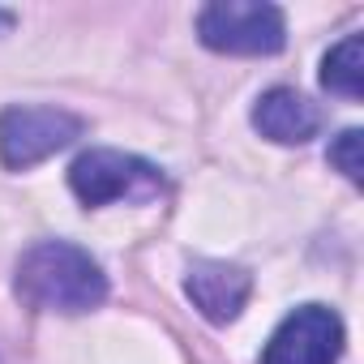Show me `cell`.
I'll list each match as a JSON object with an SVG mask.
<instances>
[{
  "mask_svg": "<svg viewBox=\"0 0 364 364\" xmlns=\"http://www.w3.org/2000/svg\"><path fill=\"white\" fill-rule=\"evenodd\" d=\"M18 296L43 313H90L107 300V274L69 240H39L18 257Z\"/></svg>",
  "mask_w": 364,
  "mask_h": 364,
  "instance_id": "obj_1",
  "label": "cell"
},
{
  "mask_svg": "<svg viewBox=\"0 0 364 364\" xmlns=\"http://www.w3.org/2000/svg\"><path fill=\"white\" fill-rule=\"evenodd\" d=\"M343 317L326 304H300L270 334L262 364H338L343 355Z\"/></svg>",
  "mask_w": 364,
  "mask_h": 364,
  "instance_id": "obj_5",
  "label": "cell"
},
{
  "mask_svg": "<svg viewBox=\"0 0 364 364\" xmlns=\"http://www.w3.org/2000/svg\"><path fill=\"white\" fill-rule=\"evenodd\" d=\"M163 171L124 150H86L69 167V189L82 206H112V202H150L163 193Z\"/></svg>",
  "mask_w": 364,
  "mask_h": 364,
  "instance_id": "obj_3",
  "label": "cell"
},
{
  "mask_svg": "<svg viewBox=\"0 0 364 364\" xmlns=\"http://www.w3.org/2000/svg\"><path fill=\"white\" fill-rule=\"evenodd\" d=\"M86 133V120L65 107H5L0 112V163L26 171Z\"/></svg>",
  "mask_w": 364,
  "mask_h": 364,
  "instance_id": "obj_4",
  "label": "cell"
},
{
  "mask_svg": "<svg viewBox=\"0 0 364 364\" xmlns=\"http://www.w3.org/2000/svg\"><path fill=\"white\" fill-rule=\"evenodd\" d=\"M360 146H364V133H360V129L338 133L334 146H330V163L351 180V185H364V159H360Z\"/></svg>",
  "mask_w": 364,
  "mask_h": 364,
  "instance_id": "obj_9",
  "label": "cell"
},
{
  "mask_svg": "<svg viewBox=\"0 0 364 364\" xmlns=\"http://www.w3.org/2000/svg\"><path fill=\"white\" fill-rule=\"evenodd\" d=\"M321 86L330 95H343V99H360L364 90V39L360 35H347L343 43H334L321 60Z\"/></svg>",
  "mask_w": 364,
  "mask_h": 364,
  "instance_id": "obj_8",
  "label": "cell"
},
{
  "mask_svg": "<svg viewBox=\"0 0 364 364\" xmlns=\"http://www.w3.org/2000/svg\"><path fill=\"white\" fill-rule=\"evenodd\" d=\"M198 39L228 56H274L287 43V18L266 0H215L198 14Z\"/></svg>",
  "mask_w": 364,
  "mask_h": 364,
  "instance_id": "obj_2",
  "label": "cell"
},
{
  "mask_svg": "<svg viewBox=\"0 0 364 364\" xmlns=\"http://www.w3.org/2000/svg\"><path fill=\"white\" fill-rule=\"evenodd\" d=\"M253 129L279 146H304L309 137H317L321 129V112L300 95V90H287V86H274L257 99L253 107Z\"/></svg>",
  "mask_w": 364,
  "mask_h": 364,
  "instance_id": "obj_7",
  "label": "cell"
},
{
  "mask_svg": "<svg viewBox=\"0 0 364 364\" xmlns=\"http://www.w3.org/2000/svg\"><path fill=\"white\" fill-rule=\"evenodd\" d=\"M185 291L193 300V309L215 321V326H228L245 313L249 296H253V279L245 266H232V262H193L189 274H185Z\"/></svg>",
  "mask_w": 364,
  "mask_h": 364,
  "instance_id": "obj_6",
  "label": "cell"
}]
</instances>
